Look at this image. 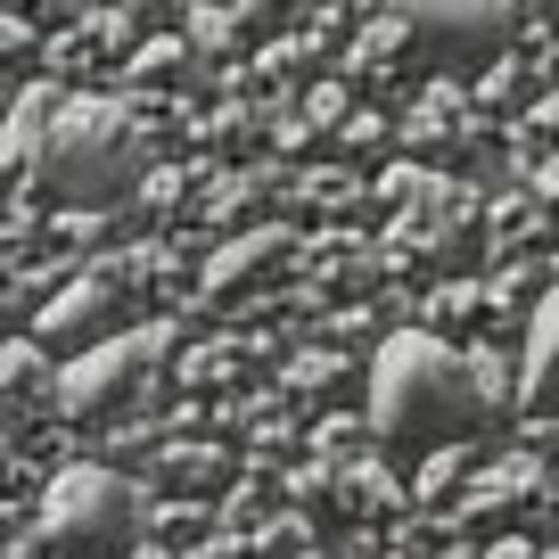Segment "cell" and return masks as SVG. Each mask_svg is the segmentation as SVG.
Segmentation results:
<instances>
[{
    "instance_id": "9c48e42d",
    "label": "cell",
    "mask_w": 559,
    "mask_h": 559,
    "mask_svg": "<svg viewBox=\"0 0 559 559\" xmlns=\"http://www.w3.org/2000/svg\"><path fill=\"white\" fill-rule=\"evenodd\" d=\"M272 255H280V239H263V230H255V239L223 247V263H206V288H214V297H230V288H247V280H255Z\"/></svg>"
},
{
    "instance_id": "4fadbf2b",
    "label": "cell",
    "mask_w": 559,
    "mask_h": 559,
    "mask_svg": "<svg viewBox=\"0 0 559 559\" xmlns=\"http://www.w3.org/2000/svg\"><path fill=\"white\" fill-rule=\"evenodd\" d=\"M297 0H239V25H272V17H288Z\"/></svg>"
},
{
    "instance_id": "9a60e30c",
    "label": "cell",
    "mask_w": 559,
    "mask_h": 559,
    "mask_svg": "<svg viewBox=\"0 0 559 559\" xmlns=\"http://www.w3.org/2000/svg\"><path fill=\"white\" fill-rule=\"evenodd\" d=\"M25 41H34V34H25L17 17H0V50H25Z\"/></svg>"
},
{
    "instance_id": "2e32d148",
    "label": "cell",
    "mask_w": 559,
    "mask_h": 559,
    "mask_svg": "<svg viewBox=\"0 0 559 559\" xmlns=\"http://www.w3.org/2000/svg\"><path fill=\"white\" fill-rule=\"evenodd\" d=\"M535 123H543V132H559V99H551V107H535Z\"/></svg>"
},
{
    "instance_id": "8fae6325",
    "label": "cell",
    "mask_w": 559,
    "mask_h": 559,
    "mask_svg": "<svg viewBox=\"0 0 559 559\" xmlns=\"http://www.w3.org/2000/svg\"><path fill=\"white\" fill-rule=\"evenodd\" d=\"M132 74H148V83L181 74V41H174V34H165V41H140V50H132Z\"/></svg>"
},
{
    "instance_id": "ba28073f",
    "label": "cell",
    "mask_w": 559,
    "mask_h": 559,
    "mask_svg": "<svg viewBox=\"0 0 559 559\" xmlns=\"http://www.w3.org/2000/svg\"><path fill=\"white\" fill-rule=\"evenodd\" d=\"M50 107H58V91H50V83H34V91L17 99V116L0 123V174L34 165V140H41V123H50Z\"/></svg>"
},
{
    "instance_id": "8992f818",
    "label": "cell",
    "mask_w": 559,
    "mask_h": 559,
    "mask_svg": "<svg viewBox=\"0 0 559 559\" xmlns=\"http://www.w3.org/2000/svg\"><path fill=\"white\" fill-rule=\"evenodd\" d=\"M116 321V288L107 280H74L41 305V346H99V330Z\"/></svg>"
},
{
    "instance_id": "5bb4252c",
    "label": "cell",
    "mask_w": 559,
    "mask_h": 559,
    "mask_svg": "<svg viewBox=\"0 0 559 559\" xmlns=\"http://www.w3.org/2000/svg\"><path fill=\"white\" fill-rule=\"evenodd\" d=\"M486 559H543V551H535V543H519V535H510V543H493Z\"/></svg>"
},
{
    "instance_id": "5b68a950",
    "label": "cell",
    "mask_w": 559,
    "mask_h": 559,
    "mask_svg": "<svg viewBox=\"0 0 559 559\" xmlns=\"http://www.w3.org/2000/svg\"><path fill=\"white\" fill-rule=\"evenodd\" d=\"M386 9L437 58H486L519 34V0H386Z\"/></svg>"
},
{
    "instance_id": "7a4b0ae2",
    "label": "cell",
    "mask_w": 559,
    "mask_h": 559,
    "mask_svg": "<svg viewBox=\"0 0 559 559\" xmlns=\"http://www.w3.org/2000/svg\"><path fill=\"white\" fill-rule=\"evenodd\" d=\"M34 181L67 206H116L123 190H140V132L116 99H58L50 123L34 140Z\"/></svg>"
},
{
    "instance_id": "e0dca14e",
    "label": "cell",
    "mask_w": 559,
    "mask_h": 559,
    "mask_svg": "<svg viewBox=\"0 0 559 559\" xmlns=\"http://www.w3.org/2000/svg\"><path fill=\"white\" fill-rule=\"evenodd\" d=\"M543 9H551V17H559V0H543Z\"/></svg>"
},
{
    "instance_id": "6da1fadb",
    "label": "cell",
    "mask_w": 559,
    "mask_h": 559,
    "mask_svg": "<svg viewBox=\"0 0 559 559\" xmlns=\"http://www.w3.org/2000/svg\"><path fill=\"white\" fill-rule=\"evenodd\" d=\"M477 419H486V403H477L469 354H453L444 337L403 330L370 354V428L386 444H444L469 437Z\"/></svg>"
},
{
    "instance_id": "277c9868",
    "label": "cell",
    "mask_w": 559,
    "mask_h": 559,
    "mask_svg": "<svg viewBox=\"0 0 559 559\" xmlns=\"http://www.w3.org/2000/svg\"><path fill=\"white\" fill-rule=\"evenodd\" d=\"M157 354H165V330H140V337H99V346H83L67 362V379H58V412H74V419H99V412H116L123 395H132L148 370H157Z\"/></svg>"
},
{
    "instance_id": "3957f363",
    "label": "cell",
    "mask_w": 559,
    "mask_h": 559,
    "mask_svg": "<svg viewBox=\"0 0 559 559\" xmlns=\"http://www.w3.org/2000/svg\"><path fill=\"white\" fill-rule=\"evenodd\" d=\"M140 535V493L116 469H58L41 493V543L74 559H116Z\"/></svg>"
},
{
    "instance_id": "30bf717a",
    "label": "cell",
    "mask_w": 559,
    "mask_h": 559,
    "mask_svg": "<svg viewBox=\"0 0 559 559\" xmlns=\"http://www.w3.org/2000/svg\"><path fill=\"white\" fill-rule=\"evenodd\" d=\"M0 395H9V403H34V395H41V354H34V346L0 354Z\"/></svg>"
},
{
    "instance_id": "7c38bea8",
    "label": "cell",
    "mask_w": 559,
    "mask_h": 559,
    "mask_svg": "<svg viewBox=\"0 0 559 559\" xmlns=\"http://www.w3.org/2000/svg\"><path fill=\"white\" fill-rule=\"evenodd\" d=\"M395 50H403V25H395V17H386V25H370V34L354 41V58H362V67H386Z\"/></svg>"
},
{
    "instance_id": "52a82bcc",
    "label": "cell",
    "mask_w": 559,
    "mask_h": 559,
    "mask_svg": "<svg viewBox=\"0 0 559 559\" xmlns=\"http://www.w3.org/2000/svg\"><path fill=\"white\" fill-rule=\"evenodd\" d=\"M526 403H559V288L535 305L526 330Z\"/></svg>"
}]
</instances>
